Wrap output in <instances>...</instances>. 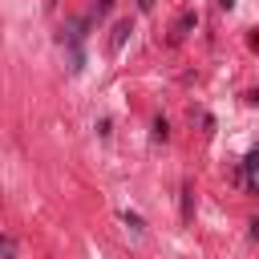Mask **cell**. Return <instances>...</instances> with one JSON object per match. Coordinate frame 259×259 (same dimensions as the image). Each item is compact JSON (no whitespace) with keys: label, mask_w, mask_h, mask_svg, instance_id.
Wrapping results in <instances>:
<instances>
[{"label":"cell","mask_w":259,"mask_h":259,"mask_svg":"<svg viewBox=\"0 0 259 259\" xmlns=\"http://www.w3.org/2000/svg\"><path fill=\"white\" fill-rule=\"evenodd\" d=\"M0 255L4 259H16V239L12 235H0Z\"/></svg>","instance_id":"1"},{"label":"cell","mask_w":259,"mask_h":259,"mask_svg":"<svg viewBox=\"0 0 259 259\" xmlns=\"http://www.w3.org/2000/svg\"><path fill=\"white\" fill-rule=\"evenodd\" d=\"M125 32H130V20H121V24L113 28V53L121 49V40H125Z\"/></svg>","instance_id":"2"},{"label":"cell","mask_w":259,"mask_h":259,"mask_svg":"<svg viewBox=\"0 0 259 259\" xmlns=\"http://www.w3.org/2000/svg\"><path fill=\"white\" fill-rule=\"evenodd\" d=\"M109 4H113V0H97V16H105V12H109Z\"/></svg>","instance_id":"3"}]
</instances>
